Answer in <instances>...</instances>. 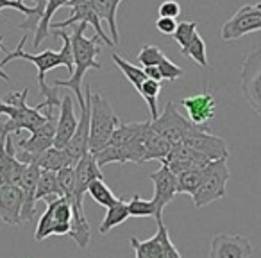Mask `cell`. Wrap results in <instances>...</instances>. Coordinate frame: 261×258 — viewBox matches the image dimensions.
I'll use <instances>...</instances> for the list:
<instances>
[{
    "mask_svg": "<svg viewBox=\"0 0 261 258\" xmlns=\"http://www.w3.org/2000/svg\"><path fill=\"white\" fill-rule=\"evenodd\" d=\"M84 101H86V106L81 109V119L79 124H77V129L73 133L72 140L66 144L65 151L66 154L72 160L73 167L75 163L84 158L88 153H90V116H91V88L90 84L84 86Z\"/></svg>",
    "mask_w": 261,
    "mask_h": 258,
    "instance_id": "13",
    "label": "cell"
},
{
    "mask_svg": "<svg viewBox=\"0 0 261 258\" xmlns=\"http://www.w3.org/2000/svg\"><path fill=\"white\" fill-rule=\"evenodd\" d=\"M163 58H165L163 51H160L156 45H145L138 54V63L143 65V68H147V66H158Z\"/></svg>",
    "mask_w": 261,
    "mask_h": 258,
    "instance_id": "36",
    "label": "cell"
},
{
    "mask_svg": "<svg viewBox=\"0 0 261 258\" xmlns=\"http://www.w3.org/2000/svg\"><path fill=\"white\" fill-rule=\"evenodd\" d=\"M158 13H160V16H167V18H177L181 15V4L175 0H165L158 9Z\"/></svg>",
    "mask_w": 261,
    "mask_h": 258,
    "instance_id": "40",
    "label": "cell"
},
{
    "mask_svg": "<svg viewBox=\"0 0 261 258\" xmlns=\"http://www.w3.org/2000/svg\"><path fill=\"white\" fill-rule=\"evenodd\" d=\"M45 2H47V0H36V6L31 8V6L23 4V0H0V9H16V11H20L22 15H25L27 18L23 20L22 24H18V29L36 33L38 24H40L41 15H43ZM0 20H2V16H0Z\"/></svg>",
    "mask_w": 261,
    "mask_h": 258,
    "instance_id": "22",
    "label": "cell"
},
{
    "mask_svg": "<svg viewBox=\"0 0 261 258\" xmlns=\"http://www.w3.org/2000/svg\"><path fill=\"white\" fill-rule=\"evenodd\" d=\"M138 93L145 99L147 106H149L150 111V119L149 120H156L160 116V111H158V97L161 93V83L154 79H147L145 83L140 86Z\"/></svg>",
    "mask_w": 261,
    "mask_h": 258,
    "instance_id": "30",
    "label": "cell"
},
{
    "mask_svg": "<svg viewBox=\"0 0 261 258\" xmlns=\"http://www.w3.org/2000/svg\"><path fill=\"white\" fill-rule=\"evenodd\" d=\"M145 70V74H147V77L149 79H154V81H163V77H161V74H160V70L156 68V66H147V68H143Z\"/></svg>",
    "mask_w": 261,
    "mask_h": 258,
    "instance_id": "42",
    "label": "cell"
},
{
    "mask_svg": "<svg viewBox=\"0 0 261 258\" xmlns=\"http://www.w3.org/2000/svg\"><path fill=\"white\" fill-rule=\"evenodd\" d=\"M202 172L204 167L181 172L177 176V194H188V196L193 197V194L197 192L200 181H202Z\"/></svg>",
    "mask_w": 261,
    "mask_h": 258,
    "instance_id": "31",
    "label": "cell"
},
{
    "mask_svg": "<svg viewBox=\"0 0 261 258\" xmlns=\"http://www.w3.org/2000/svg\"><path fill=\"white\" fill-rule=\"evenodd\" d=\"M58 183L63 190V196L68 197L73 192V186H75V171H73V167L61 169L58 172Z\"/></svg>",
    "mask_w": 261,
    "mask_h": 258,
    "instance_id": "38",
    "label": "cell"
},
{
    "mask_svg": "<svg viewBox=\"0 0 261 258\" xmlns=\"http://www.w3.org/2000/svg\"><path fill=\"white\" fill-rule=\"evenodd\" d=\"M70 8V16L63 22L58 24H50V29H66V27H72L73 24H86V26H91L97 33V36L100 38V41L106 45V47H115L113 40L104 33L100 26V16L97 15L93 8V2L91 0H70L68 2Z\"/></svg>",
    "mask_w": 261,
    "mask_h": 258,
    "instance_id": "11",
    "label": "cell"
},
{
    "mask_svg": "<svg viewBox=\"0 0 261 258\" xmlns=\"http://www.w3.org/2000/svg\"><path fill=\"white\" fill-rule=\"evenodd\" d=\"M88 194H90L95 203L106 208L113 206V204L118 201L115 197V194L111 192V189L104 183V179H95V181H91L90 186H88Z\"/></svg>",
    "mask_w": 261,
    "mask_h": 258,
    "instance_id": "32",
    "label": "cell"
},
{
    "mask_svg": "<svg viewBox=\"0 0 261 258\" xmlns=\"http://www.w3.org/2000/svg\"><path fill=\"white\" fill-rule=\"evenodd\" d=\"M56 124L58 120L54 115L34 133H31L29 138H18L15 144V158L23 165L36 163V160L45 153L47 149L54 147V136H56Z\"/></svg>",
    "mask_w": 261,
    "mask_h": 258,
    "instance_id": "7",
    "label": "cell"
},
{
    "mask_svg": "<svg viewBox=\"0 0 261 258\" xmlns=\"http://www.w3.org/2000/svg\"><path fill=\"white\" fill-rule=\"evenodd\" d=\"M27 93H29V86H25L22 91H9L4 99H0L11 108L8 120L0 122V129L6 135H20L23 129L34 133L52 116V109L45 108L43 102H40L38 106L27 104Z\"/></svg>",
    "mask_w": 261,
    "mask_h": 258,
    "instance_id": "3",
    "label": "cell"
},
{
    "mask_svg": "<svg viewBox=\"0 0 261 258\" xmlns=\"http://www.w3.org/2000/svg\"><path fill=\"white\" fill-rule=\"evenodd\" d=\"M252 244L238 233H218L211 239L207 258H250Z\"/></svg>",
    "mask_w": 261,
    "mask_h": 258,
    "instance_id": "16",
    "label": "cell"
},
{
    "mask_svg": "<svg viewBox=\"0 0 261 258\" xmlns=\"http://www.w3.org/2000/svg\"><path fill=\"white\" fill-rule=\"evenodd\" d=\"M72 217V203H70L68 197H58L54 201H48L47 210L41 214L40 221H38L36 231H34V240L41 242V240L48 239L52 235H70Z\"/></svg>",
    "mask_w": 261,
    "mask_h": 258,
    "instance_id": "5",
    "label": "cell"
},
{
    "mask_svg": "<svg viewBox=\"0 0 261 258\" xmlns=\"http://www.w3.org/2000/svg\"><path fill=\"white\" fill-rule=\"evenodd\" d=\"M158 228L161 229V237H163V253L165 258H182V254L177 251V247L174 246L170 235H168V229L163 222H158Z\"/></svg>",
    "mask_w": 261,
    "mask_h": 258,
    "instance_id": "39",
    "label": "cell"
},
{
    "mask_svg": "<svg viewBox=\"0 0 261 258\" xmlns=\"http://www.w3.org/2000/svg\"><path fill=\"white\" fill-rule=\"evenodd\" d=\"M181 104L188 113L186 119L195 126H207V122L215 116V108H217V102L210 88H206L202 93L182 99Z\"/></svg>",
    "mask_w": 261,
    "mask_h": 258,
    "instance_id": "17",
    "label": "cell"
},
{
    "mask_svg": "<svg viewBox=\"0 0 261 258\" xmlns=\"http://www.w3.org/2000/svg\"><path fill=\"white\" fill-rule=\"evenodd\" d=\"M130 217H154L156 219V206L152 199H143L142 196H133V199L127 203Z\"/></svg>",
    "mask_w": 261,
    "mask_h": 258,
    "instance_id": "34",
    "label": "cell"
},
{
    "mask_svg": "<svg viewBox=\"0 0 261 258\" xmlns=\"http://www.w3.org/2000/svg\"><path fill=\"white\" fill-rule=\"evenodd\" d=\"M0 51H6V52H8V49H6V45H4V38H2V36H0ZM0 77H2L4 81H9V76L2 68H0Z\"/></svg>",
    "mask_w": 261,
    "mask_h": 258,
    "instance_id": "43",
    "label": "cell"
},
{
    "mask_svg": "<svg viewBox=\"0 0 261 258\" xmlns=\"http://www.w3.org/2000/svg\"><path fill=\"white\" fill-rule=\"evenodd\" d=\"M129 217H130V215H129L127 203L123 199H118L115 204H113V206L108 208V212H106V215H104V221L100 222V228H98V231H100V235H108L113 228L123 224V222H125Z\"/></svg>",
    "mask_w": 261,
    "mask_h": 258,
    "instance_id": "28",
    "label": "cell"
},
{
    "mask_svg": "<svg viewBox=\"0 0 261 258\" xmlns=\"http://www.w3.org/2000/svg\"><path fill=\"white\" fill-rule=\"evenodd\" d=\"M242 91L257 116H261V49L252 51L242 65Z\"/></svg>",
    "mask_w": 261,
    "mask_h": 258,
    "instance_id": "10",
    "label": "cell"
},
{
    "mask_svg": "<svg viewBox=\"0 0 261 258\" xmlns=\"http://www.w3.org/2000/svg\"><path fill=\"white\" fill-rule=\"evenodd\" d=\"M154 183L152 203L156 206V222H163V210L174 201L177 194V176L170 171L165 163H161L160 171L149 176Z\"/></svg>",
    "mask_w": 261,
    "mask_h": 258,
    "instance_id": "15",
    "label": "cell"
},
{
    "mask_svg": "<svg viewBox=\"0 0 261 258\" xmlns=\"http://www.w3.org/2000/svg\"><path fill=\"white\" fill-rule=\"evenodd\" d=\"M197 34V24L195 22H181L177 24V29H175V33L172 34L175 40V43L179 45L181 49L188 47L190 41L193 40V36Z\"/></svg>",
    "mask_w": 261,
    "mask_h": 258,
    "instance_id": "35",
    "label": "cell"
},
{
    "mask_svg": "<svg viewBox=\"0 0 261 258\" xmlns=\"http://www.w3.org/2000/svg\"><path fill=\"white\" fill-rule=\"evenodd\" d=\"M41 169L38 163H29L22 174L20 189L23 192V208H22V222L31 221L33 215L36 214V186L40 181Z\"/></svg>",
    "mask_w": 261,
    "mask_h": 258,
    "instance_id": "21",
    "label": "cell"
},
{
    "mask_svg": "<svg viewBox=\"0 0 261 258\" xmlns=\"http://www.w3.org/2000/svg\"><path fill=\"white\" fill-rule=\"evenodd\" d=\"M75 111H73V99L72 95H63L61 106H59V119L56 124V136H54V147L56 149H65L66 144L72 140L73 133L77 129Z\"/></svg>",
    "mask_w": 261,
    "mask_h": 258,
    "instance_id": "20",
    "label": "cell"
},
{
    "mask_svg": "<svg viewBox=\"0 0 261 258\" xmlns=\"http://www.w3.org/2000/svg\"><path fill=\"white\" fill-rule=\"evenodd\" d=\"M181 144H185L190 149L200 153L210 161L227 160V156H229V147H227V144H225V140L213 135L210 126H197Z\"/></svg>",
    "mask_w": 261,
    "mask_h": 258,
    "instance_id": "12",
    "label": "cell"
},
{
    "mask_svg": "<svg viewBox=\"0 0 261 258\" xmlns=\"http://www.w3.org/2000/svg\"><path fill=\"white\" fill-rule=\"evenodd\" d=\"M111 59H113V63H115V65L120 68V72H122L123 76H125V79L129 81V83L133 84V86H135L136 91H138L140 86H142V84L145 83L147 79H149V77H147V74H145V70L138 68V66L133 65V63L125 61V59H123L122 56L113 54Z\"/></svg>",
    "mask_w": 261,
    "mask_h": 258,
    "instance_id": "29",
    "label": "cell"
},
{
    "mask_svg": "<svg viewBox=\"0 0 261 258\" xmlns=\"http://www.w3.org/2000/svg\"><path fill=\"white\" fill-rule=\"evenodd\" d=\"M181 54L192 58L197 65L204 66V68L210 65V61H207V52H206V41H204L202 36H199V34L193 36V40L190 41L188 47L181 49Z\"/></svg>",
    "mask_w": 261,
    "mask_h": 258,
    "instance_id": "33",
    "label": "cell"
},
{
    "mask_svg": "<svg viewBox=\"0 0 261 258\" xmlns=\"http://www.w3.org/2000/svg\"><path fill=\"white\" fill-rule=\"evenodd\" d=\"M156 68L160 70L161 77H163L165 81H175V79H179L182 74H185V70H182L179 65H175V63H172L167 56L161 59V63L156 66Z\"/></svg>",
    "mask_w": 261,
    "mask_h": 258,
    "instance_id": "37",
    "label": "cell"
},
{
    "mask_svg": "<svg viewBox=\"0 0 261 258\" xmlns=\"http://www.w3.org/2000/svg\"><path fill=\"white\" fill-rule=\"evenodd\" d=\"M58 197H65L58 183V172L41 171L40 181L36 186V203L40 199H45V203H48V201H54Z\"/></svg>",
    "mask_w": 261,
    "mask_h": 258,
    "instance_id": "25",
    "label": "cell"
},
{
    "mask_svg": "<svg viewBox=\"0 0 261 258\" xmlns=\"http://www.w3.org/2000/svg\"><path fill=\"white\" fill-rule=\"evenodd\" d=\"M91 2H93V8L97 11V15L100 16V20H104L108 24L113 43L118 45L120 34L118 27H116V11H118V6L122 4V0H91Z\"/></svg>",
    "mask_w": 261,
    "mask_h": 258,
    "instance_id": "23",
    "label": "cell"
},
{
    "mask_svg": "<svg viewBox=\"0 0 261 258\" xmlns=\"http://www.w3.org/2000/svg\"><path fill=\"white\" fill-rule=\"evenodd\" d=\"M161 163H165L175 176H179L181 172L190 171V169L206 167L210 163V160L200 153H197V151L190 149L185 144H175V146H172L168 156Z\"/></svg>",
    "mask_w": 261,
    "mask_h": 258,
    "instance_id": "18",
    "label": "cell"
},
{
    "mask_svg": "<svg viewBox=\"0 0 261 258\" xmlns=\"http://www.w3.org/2000/svg\"><path fill=\"white\" fill-rule=\"evenodd\" d=\"M9 111H11V108H9L8 104H4V102L0 101V115H6V116H8Z\"/></svg>",
    "mask_w": 261,
    "mask_h": 258,
    "instance_id": "44",
    "label": "cell"
},
{
    "mask_svg": "<svg viewBox=\"0 0 261 258\" xmlns=\"http://www.w3.org/2000/svg\"><path fill=\"white\" fill-rule=\"evenodd\" d=\"M231 179V172L227 167V160L210 161L204 167L202 181H200L197 192L193 194V204L195 208H204L218 199H224L227 190L225 185Z\"/></svg>",
    "mask_w": 261,
    "mask_h": 258,
    "instance_id": "6",
    "label": "cell"
},
{
    "mask_svg": "<svg viewBox=\"0 0 261 258\" xmlns=\"http://www.w3.org/2000/svg\"><path fill=\"white\" fill-rule=\"evenodd\" d=\"M120 119L109 101L102 93H91L90 116V153L95 154L108 146L115 129L120 126Z\"/></svg>",
    "mask_w": 261,
    "mask_h": 258,
    "instance_id": "4",
    "label": "cell"
},
{
    "mask_svg": "<svg viewBox=\"0 0 261 258\" xmlns=\"http://www.w3.org/2000/svg\"><path fill=\"white\" fill-rule=\"evenodd\" d=\"M84 29H86V24H77V27L70 34V41H72V54H73V74L70 76V79L61 81L56 79L54 86L58 88H70L75 93V101L79 104V108L83 109L86 106L83 93V79L84 74L88 70H102V65L97 61V56L102 51V41L100 38L95 34L93 38L84 36Z\"/></svg>",
    "mask_w": 261,
    "mask_h": 258,
    "instance_id": "2",
    "label": "cell"
},
{
    "mask_svg": "<svg viewBox=\"0 0 261 258\" xmlns=\"http://www.w3.org/2000/svg\"><path fill=\"white\" fill-rule=\"evenodd\" d=\"M36 163L41 171H50V172H59L61 169L73 167L68 154L63 149H56V147H50V149L45 151L36 160Z\"/></svg>",
    "mask_w": 261,
    "mask_h": 258,
    "instance_id": "27",
    "label": "cell"
},
{
    "mask_svg": "<svg viewBox=\"0 0 261 258\" xmlns=\"http://www.w3.org/2000/svg\"><path fill=\"white\" fill-rule=\"evenodd\" d=\"M156 29L160 31L161 34H167V36H172L177 29V22L175 18H167V16H160L156 20Z\"/></svg>",
    "mask_w": 261,
    "mask_h": 258,
    "instance_id": "41",
    "label": "cell"
},
{
    "mask_svg": "<svg viewBox=\"0 0 261 258\" xmlns=\"http://www.w3.org/2000/svg\"><path fill=\"white\" fill-rule=\"evenodd\" d=\"M23 192L16 185L0 186V221L9 226H18L22 222Z\"/></svg>",
    "mask_w": 261,
    "mask_h": 258,
    "instance_id": "19",
    "label": "cell"
},
{
    "mask_svg": "<svg viewBox=\"0 0 261 258\" xmlns=\"http://www.w3.org/2000/svg\"><path fill=\"white\" fill-rule=\"evenodd\" d=\"M73 171H75V186H73V192L68 196V199L73 210L84 212V194L88 192V186L91 181L102 179V171L91 153L81 158L73 167Z\"/></svg>",
    "mask_w": 261,
    "mask_h": 258,
    "instance_id": "14",
    "label": "cell"
},
{
    "mask_svg": "<svg viewBox=\"0 0 261 258\" xmlns=\"http://www.w3.org/2000/svg\"><path fill=\"white\" fill-rule=\"evenodd\" d=\"M130 246L135 249V258H165L163 253V237H161V229L158 228L156 235L149 240H138L130 239Z\"/></svg>",
    "mask_w": 261,
    "mask_h": 258,
    "instance_id": "24",
    "label": "cell"
},
{
    "mask_svg": "<svg viewBox=\"0 0 261 258\" xmlns=\"http://www.w3.org/2000/svg\"><path fill=\"white\" fill-rule=\"evenodd\" d=\"M70 0H47L45 2V9H43V15H41V20L40 24H38V29L36 33H34V49H38L41 45V41L45 40V38L48 36V33H50V20L52 16H54V13L58 11V9H61L63 6H68Z\"/></svg>",
    "mask_w": 261,
    "mask_h": 258,
    "instance_id": "26",
    "label": "cell"
},
{
    "mask_svg": "<svg viewBox=\"0 0 261 258\" xmlns=\"http://www.w3.org/2000/svg\"><path fill=\"white\" fill-rule=\"evenodd\" d=\"M261 31V2L245 4L222 26L220 36L224 41H236L249 33Z\"/></svg>",
    "mask_w": 261,
    "mask_h": 258,
    "instance_id": "9",
    "label": "cell"
},
{
    "mask_svg": "<svg viewBox=\"0 0 261 258\" xmlns=\"http://www.w3.org/2000/svg\"><path fill=\"white\" fill-rule=\"evenodd\" d=\"M52 34L56 38H61L63 40V47L59 52L54 51H43L40 54H31V52H25L23 47H25L27 40L29 38L23 36L20 40V43L16 45V49L13 52H8L2 61H0V68L6 66L8 63L15 61V59H23V61H29L33 65H36L38 68V86H40V95L45 99L41 101L45 104V108H54V106H61V101L58 97V86H48L47 81H45V76H47L48 70L56 68V66H66L70 72V76L73 74V54H72V41H70V34L65 33L61 29H52Z\"/></svg>",
    "mask_w": 261,
    "mask_h": 258,
    "instance_id": "1",
    "label": "cell"
},
{
    "mask_svg": "<svg viewBox=\"0 0 261 258\" xmlns=\"http://www.w3.org/2000/svg\"><path fill=\"white\" fill-rule=\"evenodd\" d=\"M150 124H152L154 131L160 136H163L172 146L181 144L197 127L195 124L190 122L186 116H182L181 113L174 108L172 102H167L163 111L160 113V116H158L156 120H150Z\"/></svg>",
    "mask_w": 261,
    "mask_h": 258,
    "instance_id": "8",
    "label": "cell"
}]
</instances>
